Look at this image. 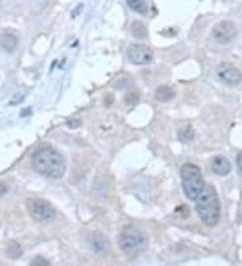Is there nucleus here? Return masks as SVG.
Segmentation results:
<instances>
[{"mask_svg":"<svg viewBox=\"0 0 242 266\" xmlns=\"http://www.w3.org/2000/svg\"><path fill=\"white\" fill-rule=\"evenodd\" d=\"M33 168L50 179H62L66 172L64 156L51 146H42L33 154Z\"/></svg>","mask_w":242,"mask_h":266,"instance_id":"nucleus-1","label":"nucleus"},{"mask_svg":"<svg viewBox=\"0 0 242 266\" xmlns=\"http://www.w3.org/2000/svg\"><path fill=\"white\" fill-rule=\"evenodd\" d=\"M198 215L206 226H216L221 218V203L216 188L213 186H206L202 190L197 199H195Z\"/></svg>","mask_w":242,"mask_h":266,"instance_id":"nucleus-2","label":"nucleus"},{"mask_svg":"<svg viewBox=\"0 0 242 266\" xmlns=\"http://www.w3.org/2000/svg\"><path fill=\"white\" fill-rule=\"evenodd\" d=\"M180 178L182 187L186 196L191 200H195L204 188V180L201 168L191 163H186L180 169Z\"/></svg>","mask_w":242,"mask_h":266,"instance_id":"nucleus-3","label":"nucleus"},{"mask_svg":"<svg viewBox=\"0 0 242 266\" xmlns=\"http://www.w3.org/2000/svg\"><path fill=\"white\" fill-rule=\"evenodd\" d=\"M118 246L124 254H136L139 251L147 249L148 240L140 230H137L133 226L124 227L118 238Z\"/></svg>","mask_w":242,"mask_h":266,"instance_id":"nucleus-4","label":"nucleus"},{"mask_svg":"<svg viewBox=\"0 0 242 266\" xmlns=\"http://www.w3.org/2000/svg\"><path fill=\"white\" fill-rule=\"evenodd\" d=\"M26 206L31 218L37 222L49 221V219H51L54 217L53 206L47 200H45V199H27Z\"/></svg>","mask_w":242,"mask_h":266,"instance_id":"nucleus-5","label":"nucleus"},{"mask_svg":"<svg viewBox=\"0 0 242 266\" xmlns=\"http://www.w3.org/2000/svg\"><path fill=\"white\" fill-rule=\"evenodd\" d=\"M128 58L135 65H148L154 60L152 50L145 45L141 43H133L128 47Z\"/></svg>","mask_w":242,"mask_h":266,"instance_id":"nucleus-6","label":"nucleus"},{"mask_svg":"<svg viewBox=\"0 0 242 266\" xmlns=\"http://www.w3.org/2000/svg\"><path fill=\"white\" fill-rule=\"evenodd\" d=\"M235 37H237V28H235L234 23L230 20H222L213 28V38L221 45L229 43Z\"/></svg>","mask_w":242,"mask_h":266,"instance_id":"nucleus-7","label":"nucleus"},{"mask_svg":"<svg viewBox=\"0 0 242 266\" xmlns=\"http://www.w3.org/2000/svg\"><path fill=\"white\" fill-rule=\"evenodd\" d=\"M218 78L226 85H237L242 81V73L231 65H221L217 70Z\"/></svg>","mask_w":242,"mask_h":266,"instance_id":"nucleus-8","label":"nucleus"},{"mask_svg":"<svg viewBox=\"0 0 242 266\" xmlns=\"http://www.w3.org/2000/svg\"><path fill=\"white\" fill-rule=\"evenodd\" d=\"M92 250L97 253L99 255L105 254L109 250V241L106 240L105 237H102L101 234H93L89 240Z\"/></svg>","mask_w":242,"mask_h":266,"instance_id":"nucleus-9","label":"nucleus"},{"mask_svg":"<svg viewBox=\"0 0 242 266\" xmlns=\"http://www.w3.org/2000/svg\"><path fill=\"white\" fill-rule=\"evenodd\" d=\"M211 168L214 173L220 176H226L231 171V163L225 156H216L211 161Z\"/></svg>","mask_w":242,"mask_h":266,"instance_id":"nucleus-10","label":"nucleus"},{"mask_svg":"<svg viewBox=\"0 0 242 266\" xmlns=\"http://www.w3.org/2000/svg\"><path fill=\"white\" fill-rule=\"evenodd\" d=\"M0 46L7 51H14L18 46V37L12 33H3L0 35Z\"/></svg>","mask_w":242,"mask_h":266,"instance_id":"nucleus-11","label":"nucleus"},{"mask_svg":"<svg viewBox=\"0 0 242 266\" xmlns=\"http://www.w3.org/2000/svg\"><path fill=\"white\" fill-rule=\"evenodd\" d=\"M175 97V90L172 87L162 85L155 90V98L160 102H168Z\"/></svg>","mask_w":242,"mask_h":266,"instance_id":"nucleus-12","label":"nucleus"},{"mask_svg":"<svg viewBox=\"0 0 242 266\" xmlns=\"http://www.w3.org/2000/svg\"><path fill=\"white\" fill-rule=\"evenodd\" d=\"M127 4H128V7L132 10V11L137 12V14H140V15H147L148 14V4L145 0H125Z\"/></svg>","mask_w":242,"mask_h":266,"instance_id":"nucleus-13","label":"nucleus"},{"mask_svg":"<svg viewBox=\"0 0 242 266\" xmlns=\"http://www.w3.org/2000/svg\"><path fill=\"white\" fill-rule=\"evenodd\" d=\"M23 254V249L18 242L15 241H11L10 244L7 245V248H6V255H7L8 258L11 259H19Z\"/></svg>","mask_w":242,"mask_h":266,"instance_id":"nucleus-14","label":"nucleus"},{"mask_svg":"<svg viewBox=\"0 0 242 266\" xmlns=\"http://www.w3.org/2000/svg\"><path fill=\"white\" fill-rule=\"evenodd\" d=\"M131 31H132L133 37L137 38V39H147V27L144 26L141 22H133L132 26H131Z\"/></svg>","mask_w":242,"mask_h":266,"instance_id":"nucleus-15","label":"nucleus"},{"mask_svg":"<svg viewBox=\"0 0 242 266\" xmlns=\"http://www.w3.org/2000/svg\"><path fill=\"white\" fill-rule=\"evenodd\" d=\"M31 265H34V266L45 265V266H47V265H50V262H49V261H47V259L42 258V257H35V258L33 259V261H31Z\"/></svg>","mask_w":242,"mask_h":266,"instance_id":"nucleus-16","label":"nucleus"},{"mask_svg":"<svg viewBox=\"0 0 242 266\" xmlns=\"http://www.w3.org/2000/svg\"><path fill=\"white\" fill-rule=\"evenodd\" d=\"M8 191V187H7V184L3 183V182H0V196L4 195L6 192Z\"/></svg>","mask_w":242,"mask_h":266,"instance_id":"nucleus-17","label":"nucleus"},{"mask_svg":"<svg viewBox=\"0 0 242 266\" xmlns=\"http://www.w3.org/2000/svg\"><path fill=\"white\" fill-rule=\"evenodd\" d=\"M237 167H238L239 171L242 172V152L241 154H238V156H237Z\"/></svg>","mask_w":242,"mask_h":266,"instance_id":"nucleus-18","label":"nucleus"},{"mask_svg":"<svg viewBox=\"0 0 242 266\" xmlns=\"http://www.w3.org/2000/svg\"><path fill=\"white\" fill-rule=\"evenodd\" d=\"M68 125H69V127H70V128H77V127H78V125H81V121H78V120L69 121Z\"/></svg>","mask_w":242,"mask_h":266,"instance_id":"nucleus-19","label":"nucleus"}]
</instances>
